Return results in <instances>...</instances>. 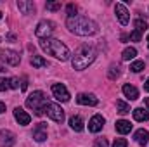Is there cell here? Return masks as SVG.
<instances>
[{
    "label": "cell",
    "mask_w": 149,
    "mask_h": 147,
    "mask_svg": "<svg viewBox=\"0 0 149 147\" xmlns=\"http://www.w3.org/2000/svg\"><path fill=\"white\" fill-rule=\"evenodd\" d=\"M2 112H5V104L0 101V114H2Z\"/></svg>",
    "instance_id": "obj_35"
},
{
    "label": "cell",
    "mask_w": 149,
    "mask_h": 147,
    "mask_svg": "<svg viewBox=\"0 0 149 147\" xmlns=\"http://www.w3.org/2000/svg\"><path fill=\"white\" fill-rule=\"evenodd\" d=\"M130 130H132L130 121H127V119H120V121H116V132H118V133L125 135V133H128Z\"/></svg>",
    "instance_id": "obj_18"
},
{
    "label": "cell",
    "mask_w": 149,
    "mask_h": 147,
    "mask_svg": "<svg viewBox=\"0 0 149 147\" xmlns=\"http://www.w3.org/2000/svg\"><path fill=\"white\" fill-rule=\"evenodd\" d=\"M66 26L71 33L80 35V37H90V35H95L99 31L95 21H92L85 16H78V14L66 19Z\"/></svg>",
    "instance_id": "obj_1"
},
{
    "label": "cell",
    "mask_w": 149,
    "mask_h": 147,
    "mask_svg": "<svg viewBox=\"0 0 149 147\" xmlns=\"http://www.w3.org/2000/svg\"><path fill=\"white\" fill-rule=\"evenodd\" d=\"M114 12H116L118 21H120L123 26H127V24H128V21H130V16H128L127 7H125L123 3H116V5H114Z\"/></svg>",
    "instance_id": "obj_9"
},
{
    "label": "cell",
    "mask_w": 149,
    "mask_h": 147,
    "mask_svg": "<svg viewBox=\"0 0 149 147\" xmlns=\"http://www.w3.org/2000/svg\"><path fill=\"white\" fill-rule=\"evenodd\" d=\"M45 106H47V97H45V94H43L42 90L33 92V94L26 99V107L33 109L37 116H42V114H43Z\"/></svg>",
    "instance_id": "obj_4"
},
{
    "label": "cell",
    "mask_w": 149,
    "mask_h": 147,
    "mask_svg": "<svg viewBox=\"0 0 149 147\" xmlns=\"http://www.w3.org/2000/svg\"><path fill=\"white\" fill-rule=\"evenodd\" d=\"M127 146H128V142L125 139H114V142H113V147H127Z\"/></svg>",
    "instance_id": "obj_29"
},
{
    "label": "cell",
    "mask_w": 149,
    "mask_h": 147,
    "mask_svg": "<svg viewBox=\"0 0 149 147\" xmlns=\"http://www.w3.org/2000/svg\"><path fill=\"white\" fill-rule=\"evenodd\" d=\"M52 94H54V97H56L57 101H61V102H68V101H70V92H68V88H66L63 83H54V85H52Z\"/></svg>",
    "instance_id": "obj_8"
},
{
    "label": "cell",
    "mask_w": 149,
    "mask_h": 147,
    "mask_svg": "<svg viewBox=\"0 0 149 147\" xmlns=\"http://www.w3.org/2000/svg\"><path fill=\"white\" fill-rule=\"evenodd\" d=\"M134 139H135V142L139 144V146H148L149 142V132L148 130H144V128H141V130H137L135 132V135H134Z\"/></svg>",
    "instance_id": "obj_15"
},
{
    "label": "cell",
    "mask_w": 149,
    "mask_h": 147,
    "mask_svg": "<svg viewBox=\"0 0 149 147\" xmlns=\"http://www.w3.org/2000/svg\"><path fill=\"white\" fill-rule=\"evenodd\" d=\"M144 90H146V92H149V78L146 80V83H144Z\"/></svg>",
    "instance_id": "obj_36"
},
{
    "label": "cell",
    "mask_w": 149,
    "mask_h": 147,
    "mask_svg": "<svg viewBox=\"0 0 149 147\" xmlns=\"http://www.w3.org/2000/svg\"><path fill=\"white\" fill-rule=\"evenodd\" d=\"M94 147H108V140H106V139H97L95 144H94Z\"/></svg>",
    "instance_id": "obj_31"
},
{
    "label": "cell",
    "mask_w": 149,
    "mask_h": 147,
    "mask_svg": "<svg viewBox=\"0 0 149 147\" xmlns=\"http://www.w3.org/2000/svg\"><path fill=\"white\" fill-rule=\"evenodd\" d=\"M17 9L21 10V14H31V12H35V3L30 0H19Z\"/></svg>",
    "instance_id": "obj_16"
},
{
    "label": "cell",
    "mask_w": 149,
    "mask_h": 147,
    "mask_svg": "<svg viewBox=\"0 0 149 147\" xmlns=\"http://www.w3.org/2000/svg\"><path fill=\"white\" fill-rule=\"evenodd\" d=\"M137 55V50L134 49V47H127L125 50H123V54H121V59L123 61H130V59H134Z\"/></svg>",
    "instance_id": "obj_21"
},
{
    "label": "cell",
    "mask_w": 149,
    "mask_h": 147,
    "mask_svg": "<svg viewBox=\"0 0 149 147\" xmlns=\"http://www.w3.org/2000/svg\"><path fill=\"white\" fill-rule=\"evenodd\" d=\"M120 76V68L118 66H111V69H109V78L114 80V78H118Z\"/></svg>",
    "instance_id": "obj_28"
},
{
    "label": "cell",
    "mask_w": 149,
    "mask_h": 147,
    "mask_svg": "<svg viewBox=\"0 0 149 147\" xmlns=\"http://www.w3.org/2000/svg\"><path fill=\"white\" fill-rule=\"evenodd\" d=\"M14 118H16V121H17L19 125H23V126L30 125V121H31V116L23 109V107H16V109H14Z\"/></svg>",
    "instance_id": "obj_13"
},
{
    "label": "cell",
    "mask_w": 149,
    "mask_h": 147,
    "mask_svg": "<svg viewBox=\"0 0 149 147\" xmlns=\"http://www.w3.org/2000/svg\"><path fill=\"white\" fill-rule=\"evenodd\" d=\"M0 19H2V12H0Z\"/></svg>",
    "instance_id": "obj_39"
},
{
    "label": "cell",
    "mask_w": 149,
    "mask_h": 147,
    "mask_svg": "<svg viewBox=\"0 0 149 147\" xmlns=\"http://www.w3.org/2000/svg\"><path fill=\"white\" fill-rule=\"evenodd\" d=\"M134 24H135V31H139V33H142V31H146V30H148V23H146L144 19H141V17H139V19H135V23H134Z\"/></svg>",
    "instance_id": "obj_24"
},
{
    "label": "cell",
    "mask_w": 149,
    "mask_h": 147,
    "mask_svg": "<svg viewBox=\"0 0 149 147\" xmlns=\"http://www.w3.org/2000/svg\"><path fill=\"white\" fill-rule=\"evenodd\" d=\"M142 69H144V61H134L130 64V71H134V73H141Z\"/></svg>",
    "instance_id": "obj_25"
},
{
    "label": "cell",
    "mask_w": 149,
    "mask_h": 147,
    "mask_svg": "<svg viewBox=\"0 0 149 147\" xmlns=\"http://www.w3.org/2000/svg\"><path fill=\"white\" fill-rule=\"evenodd\" d=\"M94 61H95V50H94V47H90V45H81V47H78V49L74 50L71 64H73L74 69L81 71V69L88 68Z\"/></svg>",
    "instance_id": "obj_3"
},
{
    "label": "cell",
    "mask_w": 149,
    "mask_h": 147,
    "mask_svg": "<svg viewBox=\"0 0 149 147\" xmlns=\"http://www.w3.org/2000/svg\"><path fill=\"white\" fill-rule=\"evenodd\" d=\"M130 40H134V42H141V33H139V31H132V33H130Z\"/></svg>",
    "instance_id": "obj_32"
},
{
    "label": "cell",
    "mask_w": 149,
    "mask_h": 147,
    "mask_svg": "<svg viewBox=\"0 0 149 147\" xmlns=\"http://www.w3.org/2000/svg\"><path fill=\"white\" fill-rule=\"evenodd\" d=\"M134 119L135 121H149V112L144 111L142 107H137V109H134Z\"/></svg>",
    "instance_id": "obj_20"
},
{
    "label": "cell",
    "mask_w": 149,
    "mask_h": 147,
    "mask_svg": "<svg viewBox=\"0 0 149 147\" xmlns=\"http://www.w3.org/2000/svg\"><path fill=\"white\" fill-rule=\"evenodd\" d=\"M33 139L37 142H43L47 139V125L45 123H38L37 128L33 130Z\"/></svg>",
    "instance_id": "obj_14"
},
{
    "label": "cell",
    "mask_w": 149,
    "mask_h": 147,
    "mask_svg": "<svg viewBox=\"0 0 149 147\" xmlns=\"http://www.w3.org/2000/svg\"><path fill=\"white\" fill-rule=\"evenodd\" d=\"M123 94H125V97L128 99V101H135V99H139V90L134 87V85H123Z\"/></svg>",
    "instance_id": "obj_17"
},
{
    "label": "cell",
    "mask_w": 149,
    "mask_h": 147,
    "mask_svg": "<svg viewBox=\"0 0 149 147\" xmlns=\"http://www.w3.org/2000/svg\"><path fill=\"white\" fill-rule=\"evenodd\" d=\"M148 47H149V35H148Z\"/></svg>",
    "instance_id": "obj_38"
},
{
    "label": "cell",
    "mask_w": 149,
    "mask_h": 147,
    "mask_svg": "<svg viewBox=\"0 0 149 147\" xmlns=\"http://www.w3.org/2000/svg\"><path fill=\"white\" fill-rule=\"evenodd\" d=\"M0 144L3 147H12L16 144V137L10 130H0Z\"/></svg>",
    "instance_id": "obj_12"
},
{
    "label": "cell",
    "mask_w": 149,
    "mask_h": 147,
    "mask_svg": "<svg viewBox=\"0 0 149 147\" xmlns=\"http://www.w3.org/2000/svg\"><path fill=\"white\" fill-rule=\"evenodd\" d=\"M146 106H148V111H149V97L146 99Z\"/></svg>",
    "instance_id": "obj_37"
},
{
    "label": "cell",
    "mask_w": 149,
    "mask_h": 147,
    "mask_svg": "<svg viewBox=\"0 0 149 147\" xmlns=\"http://www.w3.org/2000/svg\"><path fill=\"white\" fill-rule=\"evenodd\" d=\"M116 109L120 114H127V112H130V106L123 101H116Z\"/></svg>",
    "instance_id": "obj_23"
},
{
    "label": "cell",
    "mask_w": 149,
    "mask_h": 147,
    "mask_svg": "<svg viewBox=\"0 0 149 147\" xmlns=\"http://www.w3.org/2000/svg\"><path fill=\"white\" fill-rule=\"evenodd\" d=\"M40 47H42V50L43 52H47V54H50V55H54L56 59H59V61H68L70 59V49L63 43V42H59V40H54V38H45V40H40Z\"/></svg>",
    "instance_id": "obj_2"
},
{
    "label": "cell",
    "mask_w": 149,
    "mask_h": 147,
    "mask_svg": "<svg viewBox=\"0 0 149 147\" xmlns=\"http://www.w3.org/2000/svg\"><path fill=\"white\" fill-rule=\"evenodd\" d=\"M31 66H33V68H45V66H47V61H45L42 55H33V57H31Z\"/></svg>",
    "instance_id": "obj_22"
},
{
    "label": "cell",
    "mask_w": 149,
    "mask_h": 147,
    "mask_svg": "<svg viewBox=\"0 0 149 147\" xmlns=\"http://www.w3.org/2000/svg\"><path fill=\"white\" fill-rule=\"evenodd\" d=\"M66 10H68V17H73V16H76V5H74V3H68Z\"/></svg>",
    "instance_id": "obj_27"
},
{
    "label": "cell",
    "mask_w": 149,
    "mask_h": 147,
    "mask_svg": "<svg viewBox=\"0 0 149 147\" xmlns=\"http://www.w3.org/2000/svg\"><path fill=\"white\" fill-rule=\"evenodd\" d=\"M0 59L9 66H19L21 62V55L14 50H0Z\"/></svg>",
    "instance_id": "obj_7"
},
{
    "label": "cell",
    "mask_w": 149,
    "mask_h": 147,
    "mask_svg": "<svg viewBox=\"0 0 149 147\" xmlns=\"http://www.w3.org/2000/svg\"><path fill=\"white\" fill-rule=\"evenodd\" d=\"M49 10H59L61 9V3H56V2H47V5H45Z\"/></svg>",
    "instance_id": "obj_30"
},
{
    "label": "cell",
    "mask_w": 149,
    "mask_h": 147,
    "mask_svg": "<svg viewBox=\"0 0 149 147\" xmlns=\"http://www.w3.org/2000/svg\"><path fill=\"white\" fill-rule=\"evenodd\" d=\"M70 126H71V130H74V132H81L85 128L83 126V119L80 116H71L70 118Z\"/></svg>",
    "instance_id": "obj_19"
},
{
    "label": "cell",
    "mask_w": 149,
    "mask_h": 147,
    "mask_svg": "<svg viewBox=\"0 0 149 147\" xmlns=\"http://www.w3.org/2000/svg\"><path fill=\"white\" fill-rule=\"evenodd\" d=\"M43 112H45L52 121H56V123H63V121H64V111H63V107H61L59 104H47L45 109H43Z\"/></svg>",
    "instance_id": "obj_5"
},
{
    "label": "cell",
    "mask_w": 149,
    "mask_h": 147,
    "mask_svg": "<svg viewBox=\"0 0 149 147\" xmlns=\"http://www.w3.org/2000/svg\"><path fill=\"white\" fill-rule=\"evenodd\" d=\"M102 126H104V118H102L101 114H95V116H92V118H90V121H88V130H90L92 133L101 132V130H102Z\"/></svg>",
    "instance_id": "obj_11"
},
{
    "label": "cell",
    "mask_w": 149,
    "mask_h": 147,
    "mask_svg": "<svg viewBox=\"0 0 149 147\" xmlns=\"http://www.w3.org/2000/svg\"><path fill=\"white\" fill-rule=\"evenodd\" d=\"M10 88H19V80L17 78H10Z\"/></svg>",
    "instance_id": "obj_33"
},
{
    "label": "cell",
    "mask_w": 149,
    "mask_h": 147,
    "mask_svg": "<svg viewBox=\"0 0 149 147\" xmlns=\"http://www.w3.org/2000/svg\"><path fill=\"white\" fill-rule=\"evenodd\" d=\"M10 88V80L9 78H0V92L9 90Z\"/></svg>",
    "instance_id": "obj_26"
},
{
    "label": "cell",
    "mask_w": 149,
    "mask_h": 147,
    "mask_svg": "<svg viewBox=\"0 0 149 147\" xmlns=\"http://www.w3.org/2000/svg\"><path fill=\"white\" fill-rule=\"evenodd\" d=\"M52 33H54V23H52V21H47V19H43V21H40V23L37 24L35 35H37L40 40H45V38H49Z\"/></svg>",
    "instance_id": "obj_6"
},
{
    "label": "cell",
    "mask_w": 149,
    "mask_h": 147,
    "mask_svg": "<svg viewBox=\"0 0 149 147\" xmlns=\"http://www.w3.org/2000/svg\"><path fill=\"white\" fill-rule=\"evenodd\" d=\"M26 87H28V83H26V78H24L23 83H21V90H26Z\"/></svg>",
    "instance_id": "obj_34"
},
{
    "label": "cell",
    "mask_w": 149,
    "mask_h": 147,
    "mask_svg": "<svg viewBox=\"0 0 149 147\" xmlns=\"http://www.w3.org/2000/svg\"><path fill=\"white\" fill-rule=\"evenodd\" d=\"M76 102L80 106H97L99 104V99L95 95H92V94H78Z\"/></svg>",
    "instance_id": "obj_10"
}]
</instances>
